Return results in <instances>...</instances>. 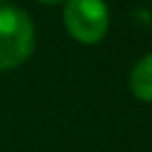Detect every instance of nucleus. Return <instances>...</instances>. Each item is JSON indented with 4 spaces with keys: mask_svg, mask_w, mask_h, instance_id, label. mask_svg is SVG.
I'll return each mask as SVG.
<instances>
[{
    "mask_svg": "<svg viewBox=\"0 0 152 152\" xmlns=\"http://www.w3.org/2000/svg\"><path fill=\"white\" fill-rule=\"evenodd\" d=\"M38 2H44V4H56V2H61V0H38Z\"/></svg>",
    "mask_w": 152,
    "mask_h": 152,
    "instance_id": "4",
    "label": "nucleus"
},
{
    "mask_svg": "<svg viewBox=\"0 0 152 152\" xmlns=\"http://www.w3.org/2000/svg\"><path fill=\"white\" fill-rule=\"evenodd\" d=\"M0 2H4V0H0Z\"/></svg>",
    "mask_w": 152,
    "mask_h": 152,
    "instance_id": "5",
    "label": "nucleus"
},
{
    "mask_svg": "<svg viewBox=\"0 0 152 152\" xmlns=\"http://www.w3.org/2000/svg\"><path fill=\"white\" fill-rule=\"evenodd\" d=\"M129 86L131 92L144 100V102H152V52L146 54L131 71L129 77Z\"/></svg>",
    "mask_w": 152,
    "mask_h": 152,
    "instance_id": "3",
    "label": "nucleus"
},
{
    "mask_svg": "<svg viewBox=\"0 0 152 152\" xmlns=\"http://www.w3.org/2000/svg\"><path fill=\"white\" fill-rule=\"evenodd\" d=\"M34 50V23L25 11L0 7V71L23 65Z\"/></svg>",
    "mask_w": 152,
    "mask_h": 152,
    "instance_id": "1",
    "label": "nucleus"
},
{
    "mask_svg": "<svg viewBox=\"0 0 152 152\" xmlns=\"http://www.w3.org/2000/svg\"><path fill=\"white\" fill-rule=\"evenodd\" d=\"M65 25L75 40L96 44L108 29V9L102 0H69L65 7Z\"/></svg>",
    "mask_w": 152,
    "mask_h": 152,
    "instance_id": "2",
    "label": "nucleus"
}]
</instances>
